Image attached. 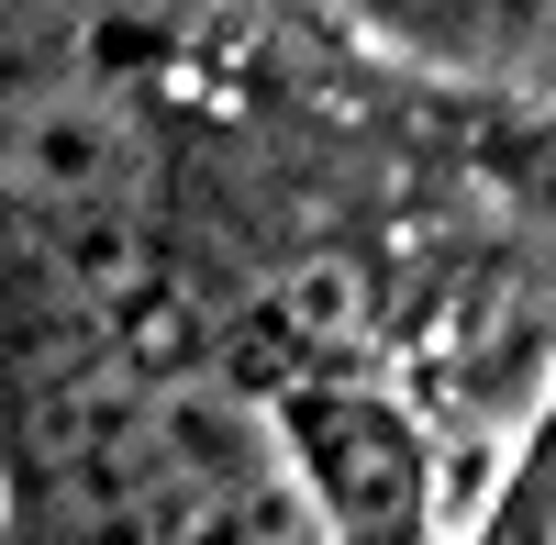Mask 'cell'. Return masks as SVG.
<instances>
[{"label": "cell", "instance_id": "cell-3", "mask_svg": "<svg viewBox=\"0 0 556 545\" xmlns=\"http://www.w3.org/2000/svg\"><path fill=\"white\" fill-rule=\"evenodd\" d=\"M468 545H556V379H545V401H534V423L513 445V468H501V490L479 502Z\"/></svg>", "mask_w": 556, "mask_h": 545}, {"label": "cell", "instance_id": "cell-1", "mask_svg": "<svg viewBox=\"0 0 556 545\" xmlns=\"http://www.w3.org/2000/svg\"><path fill=\"white\" fill-rule=\"evenodd\" d=\"M267 423L323 545H434V445L390 390L301 368L267 401Z\"/></svg>", "mask_w": 556, "mask_h": 545}, {"label": "cell", "instance_id": "cell-4", "mask_svg": "<svg viewBox=\"0 0 556 545\" xmlns=\"http://www.w3.org/2000/svg\"><path fill=\"white\" fill-rule=\"evenodd\" d=\"M501 190H513V212H523V235L556 256V101L523 123V134H501Z\"/></svg>", "mask_w": 556, "mask_h": 545}, {"label": "cell", "instance_id": "cell-2", "mask_svg": "<svg viewBox=\"0 0 556 545\" xmlns=\"http://www.w3.org/2000/svg\"><path fill=\"white\" fill-rule=\"evenodd\" d=\"M334 12L468 89H556V0H334Z\"/></svg>", "mask_w": 556, "mask_h": 545}]
</instances>
